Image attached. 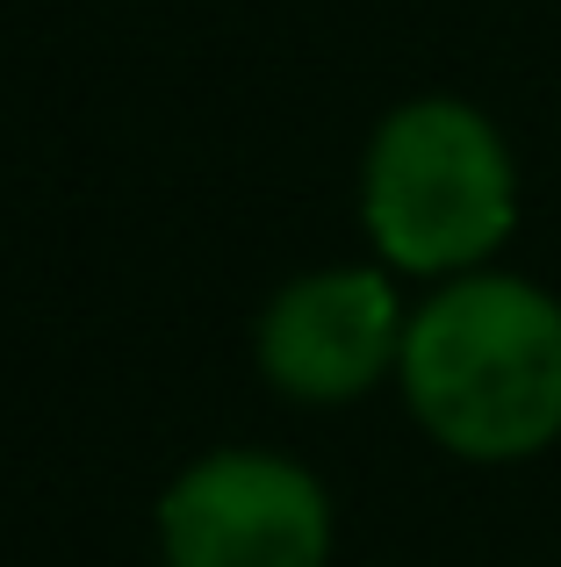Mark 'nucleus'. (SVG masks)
Returning a JSON list of instances; mask_svg holds the SVG:
<instances>
[{"label":"nucleus","instance_id":"f257e3e1","mask_svg":"<svg viewBox=\"0 0 561 567\" xmlns=\"http://www.w3.org/2000/svg\"><path fill=\"white\" fill-rule=\"evenodd\" d=\"M404 402L453 460L511 467L561 439V302L519 274H461L404 331Z\"/></svg>","mask_w":561,"mask_h":567},{"label":"nucleus","instance_id":"f03ea898","mask_svg":"<svg viewBox=\"0 0 561 567\" xmlns=\"http://www.w3.org/2000/svg\"><path fill=\"white\" fill-rule=\"evenodd\" d=\"M360 216L396 274L461 280L482 274V259L519 223V173L490 115L432 94L375 130L360 173Z\"/></svg>","mask_w":561,"mask_h":567},{"label":"nucleus","instance_id":"7ed1b4c3","mask_svg":"<svg viewBox=\"0 0 561 567\" xmlns=\"http://www.w3.org/2000/svg\"><path fill=\"white\" fill-rule=\"evenodd\" d=\"M166 567H324L332 503L317 474L274 453H210L159 503Z\"/></svg>","mask_w":561,"mask_h":567},{"label":"nucleus","instance_id":"20e7f679","mask_svg":"<svg viewBox=\"0 0 561 567\" xmlns=\"http://www.w3.org/2000/svg\"><path fill=\"white\" fill-rule=\"evenodd\" d=\"M404 302L375 266H324L274 295L259 317V367L295 402H353L404 367Z\"/></svg>","mask_w":561,"mask_h":567}]
</instances>
